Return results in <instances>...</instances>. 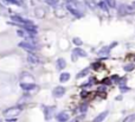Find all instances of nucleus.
Listing matches in <instances>:
<instances>
[{
	"instance_id": "nucleus-1",
	"label": "nucleus",
	"mask_w": 135,
	"mask_h": 122,
	"mask_svg": "<svg viewBox=\"0 0 135 122\" xmlns=\"http://www.w3.org/2000/svg\"><path fill=\"white\" fill-rule=\"evenodd\" d=\"M21 113V107H11L4 112V115L6 116V119H13L18 116Z\"/></svg>"
},
{
	"instance_id": "nucleus-2",
	"label": "nucleus",
	"mask_w": 135,
	"mask_h": 122,
	"mask_svg": "<svg viewBox=\"0 0 135 122\" xmlns=\"http://www.w3.org/2000/svg\"><path fill=\"white\" fill-rule=\"evenodd\" d=\"M118 14L120 16H126V14H132L134 12V8L129 5H126V4H121L120 6L117 7Z\"/></svg>"
},
{
	"instance_id": "nucleus-3",
	"label": "nucleus",
	"mask_w": 135,
	"mask_h": 122,
	"mask_svg": "<svg viewBox=\"0 0 135 122\" xmlns=\"http://www.w3.org/2000/svg\"><path fill=\"white\" fill-rule=\"evenodd\" d=\"M78 57H87V52H85L84 50H82V49H80V48L73 49L72 55H71V59H72V62H76Z\"/></svg>"
},
{
	"instance_id": "nucleus-4",
	"label": "nucleus",
	"mask_w": 135,
	"mask_h": 122,
	"mask_svg": "<svg viewBox=\"0 0 135 122\" xmlns=\"http://www.w3.org/2000/svg\"><path fill=\"white\" fill-rule=\"evenodd\" d=\"M11 19H12V21H14L16 24L24 25V26H27V25L32 24V21H30V20H25L24 18L19 17V16H12V17H11Z\"/></svg>"
},
{
	"instance_id": "nucleus-5",
	"label": "nucleus",
	"mask_w": 135,
	"mask_h": 122,
	"mask_svg": "<svg viewBox=\"0 0 135 122\" xmlns=\"http://www.w3.org/2000/svg\"><path fill=\"white\" fill-rule=\"evenodd\" d=\"M19 46H20L21 49H24L25 51H28V52H33V51H36V45H32L30 44V43H27V42H21V43H19Z\"/></svg>"
},
{
	"instance_id": "nucleus-6",
	"label": "nucleus",
	"mask_w": 135,
	"mask_h": 122,
	"mask_svg": "<svg viewBox=\"0 0 135 122\" xmlns=\"http://www.w3.org/2000/svg\"><path fill=\"white\" fill-rule=\"evenodd\" d=\"M65 94V89L63 88V87H56L55 89H53V91H52V95H53V97L56 98H61L63 95Z\"/></svg>"
},
{
	"instance_id": "nucleus-7",
	"label": "nucleus",
	"mask_w": 135,
	"mask_h": 122,
	"mask_svg": "<svg viewBox=\"0 0 135 122\" xmlns=\"http://www.w3.org/2000/svg\"><path fill=\"white\" fill-rule=\"evenodd\" d=\"M53 112H55V107H45L44 108V114H45V119L50 120L53 115Z\"/></svg>"
},
{
	"instance_id": "nucleus-8",
	"label": "nucleus",
	"mask_w": 135,
	"mask_h": 122,
	"mask_svg": "<svg viewBox=\"0 0 135 122\" xmlns=\"http://www.w3.org/2000/svg\"><path fill=\"white\" fill-rule=\"evenodd\" d=\"M20 88L23 90H33V89H37L38 87L35 84V83H20Z\"/></svg>"
},
{
	"instance_id": "nucleus-9",
	"label": "nucleus",
	"mask_w": 135,
	"mask_h": 122,
	"mask_svg": "<svg viewBox=\"0 0 135 122\" xmlns=\"http://www.w3.org/2000/svg\"><path fill=\"white\" fill-rule=\"evenodd\" d=\"M68 120H69V113L62 112L57 115V121L58 122H66Z\"/></svg>"
},
{
	"instance_id": "nucleus-10",
	"label": "nucleus",
	"mask_w": 135,
	"mask_h": 122,
	"mask_svg": "<svg viewBox=\"0 0 135 122\" xmlns=\"http://www.w3.org/2000/svg\"><path fill=\"white\" fill-rule=\"evenodd\" d=\"M27 61H28V63L30 64H33V65H36V64H39V57L38 56H36V55H28L27 56Z\"/></svg>"
},
{
	"instance_id": "nucleus-11",
	"label": "nucleus",
	"mask_w": 135,
	"mask_h": 122,
	"mask_svg": "<svg viewBox=\"0 0 135 122\" xmlns=\"http://www.w3.org/2000/svg\"><path fill=\"white\" fill-rule=\"evenodd\" d=\"M108 115V112H103V113H101V114H98V115L94 119V122H102L106 117H107Z\"/></svg>"
},
{
	"instance_id": "nucleus-12",
	"label": "nucleus",
	"mask_w": 135,
	"mask_h": 122,
	"mask_svg": "<svg viewBox=\"0 0 135 122\" xmlns=\"http://www.w3.org/2000/svg\"><path fill=\"white\" fill-rule=\"evenodd\" d=\"M66 8H68V10L70 11V12H71V13L72 14H75V16H77V17H81V14H80V11L77 10L76 7H73L72 5H66Z\"/></svg>"
},
{
	"instance_id": "nucleus-13",
	"label": "nucleus",
	"mask_w": 135,
	"mask_h": 122,
	"mask_svg": "<svg viewBox=\"0 0 135 122\" xmlns=\"http://www.w3.org/2000/svg\"><path fill=\"white\" fill-rule=\"evenodd\" d=\"M20 79H24V81H33L35 78H33V76H32L31 74H28V72H23L20 76Z\"/></svg>"
},
{
	"instance_id": "nucleus-14",
	"label": "nucleus",
	"mask_w": 135,
	"mask_h": 122,
	"mask_svg": "<svg viewBox=\"0 0 135 122\" xmlns=\"http://www.w3.org/2000/svg\"><path fill=\"white\" fill-rule=\"evenodd\" d=\"M65 66H66L65 59H63V58H59L58 61H57V68H58L59 70H62V69H64Z\"/></svg>"
},
{
	"instance_id": "nucleus-15",
	"label": "nucleus",
	"mask_w": 135,
	"mask_h": 122,
	"mask_svg": "<svg viewBox=\"0 0 135 122\" xmlns=\"http://www.w3.org/2000/svg\"><path fill=\"white\" fill-rule=\"evenodd\" d=\"M69 79H70V74H69V72H63V74L61 75V77H59V81L62 82V83L68 82Z\"/></svg>"
},
{
	"instance_id": "nucleus-16",
	"label": "nucleus",
	"mask_w": 135,
	"mask_h": 122,
	"mask_svg": "<svg viewBox=\"0 0 135 122\" xmlns=\"http://www.w3.org/2000/svg\"><path fill=\"white\" fill-rule=\"evenodd\" d=\"M17 34H18V36H20V37H24L25 39H27V38L30 37V33H28L26 30H18Z\"/></svg>"
},
{
	"instance_id": "nucleus-17",
	"label": "nucleus",
	"mask_w": 135,
	"mask_h": 122,
	"mask_svg": "<svg viewBox=\"0 0 135 122\" xmlns=\"http://www.w3.org/2000/svg\"><path fill=\"white\" fill-rule=\"evenodd\" d=\"M84 3L87 4V6L90 7V8H96L97 4L95 3V0H84Z\"/></svg>"
},
{
	"instance_id": "nucleus-18",
	"label": "nucleus",
	"mask_w": 135,
	"mask_h": 122,
	"mask_svg": "<svg viewBox=\"0 0 135 122\" xmlns=\"http://www.w3.org/2000/svg\"><path fill=\"white\" fill-rule=\"evenodd\" d=\"M103 1L107 4L109 7H111V8H113V7H116V3H115V0H103Z\"/></svg>"
},
{
	"instance_id": "nucleus-19",
	"label": "nucleus",
	"mask_w": 135,
	"mask_h": 122,
	"mask_svg": "<svg viewBox=\"0 0 135 122\" xmlns=\"http://www.w3.org/2000/svg\"><path fill=\"white\" fill-rule=\"evenodd\" d=\"M135 121V114H132V115L127 116L125 120H123V122H134Z\"/></svg>"
},
{
	"instance_id": "nucleus-20",
	"label": "nucleus",
	"mask_w": 135,
	"mask_h": 122,
	"mask_svg": "<svg viewBox=\"0 0 135 122\" xmlns=\"http://www.w3.org/2000/svg\"><path fill=\"white\" fill-rule=\"evenodd\" d=\"M98 6L102 8L103 11H106V12H108V5L104 1H101V3H98Z\"/></svg>"
},
{
	"instance_id": "nucleus-21",
	"label": "nucleus",
	"mask_w": 135,
	"mask_h": 122,
	"mask_svg": "<svg viewBox=\"0 0 135 122\" xmlns=\"http://www.w3.org/2000/svg\"><path fill=\"white\" fill-rule=\"evenodd\" d=\"M72 42H73V44H76L77 46L82 45V43H83V42H82V39H81V38H78V37H75L72 39Z\"/></svg>"
},
{
	"instance_id": "nucleus-22",
	"label": "nucleus",
	"mask_w": 135,
	"mask_h": 122,
	"mask_svg": "<svg viewBox=\"0 0 135 122\" xmlns=\"http://www.w3.org/2000/svg\"><path fill=\"white\" fill-rule=\"evenodd\" d=\"M108 53H109V48H104V49H102V50L98 52L100 56H106V55H108Z\"/></svg>"
},
{
	"instance_id": "nucleus-23",
	"label": "nucleus",
	"mask_w": 135,
	"mask_h": 122,
	"mask_svg": "<svg viewBox=\"0 0 135 122\" xmlns=\"http://www.w3.org/2000/svg\"><path fill=\"white\" fill-rule=\"evenodd\" d=\"M123 70H125V71H132V70H134V64H127V65H125Z\"/></svg>"
},
{
	"instance_id": "nucleus-24",
	"label": "nucleus",
	"mask_w": 135,
	"mask_h": 122,
	"mask_svg": "<svg viewBox=\"0 0 135 122\" xmlns=\"http://www.w3.org/2000/svg\"><path fill=\"white\" fill-rule=\"evenodd\" d=\"M36 13H37V17H39V18H42L43 16H44V10H42V8H37L36 10Z\"/></svg>"
},
{
	"instance_id": "nucleus-25",
	"label": "nucleus",
	"mask_w": 135,
	"mask_h": 122,
	"mask_svg": "<svg viewBox=\"0 0 135 122\" xmlns=\"http://www.w3.org/2000/svg\"><path fill=\"white\" fill-rule=\"evenodd\" d=\"M88 72H89V70L88 69H85L84 71H81L80 74L77 75V78H81V77H83V76H85V75H88Z\"/></svg>"
},
{
	"instance_id": "nucleus-26",
	"label": "nucleus",
	"mask_w": 135,
	"mask_h": 122,
	"mask_svg": "<svg viewBox=\"0 0 135 122\" xmlns=\"http://www.w3.org/2000/svg\"><path fill=\"white\" fill-rule=\"evenodd\" d=\"M5 1H6V3H10V4H12V5H18V6L20 5V3H19L18 0H5Z\"/></svg>"
},
{
	"instance_id": "nucleus-27",
	"label": "nucleus",
	"mask_w": 135,
	"mask_h": 122,
	"mask_svg": "<svg viewBox=\"0 0 135 122\" xmlns=\"http://www.w3.org/2000/svg\"><path fill=\"white\" fill-rule=\"evenodd\" d=\"M48 3H50L51 5H56V4L58 3V0H48Z\"/></svg>"
},
{
	"instance_id": "nucleus-28",
	"label": "nucleus",
	"mask_w": 135,
	"mask_h": 122,
	"mask_svg": "<svg viewBox=\"0 0 135 122\" xmlns=\"http://www.w3.org/2000/svg\"><path fill=\"white\" fill-rule=\"evenodd\" d=\"M121 90H122V91H128L129 89L127 88V87H121Z\"/></svg>"
},
{
	"instance_id": "nucleus-29",
	"label": "nucleus",
	"mask_w": 135,
	"mask_h": 122,
	"mask_svg": "<svg viewBox=\"0 0 135 122\" xmlns=\"http://www.w3.org/2000/svg\"><path fill=\"white\" fill-rule=\"evenodd\" d=\"M81 110H82V112H85V110H87V105H82V107H81Z\"/></svg>"
},
{
	"instance_id": "nucleus-30",
	"label": "nucleus",
	"mask_w": 135,
	"mask_h": 122,
	"mask_svg": "<svg viewBox=\"0 0 135 122\" xmlns=\"http://www.w3.org/2000/svg\"><path fill=\"white\" fill-rule=\"evenodd\" d=\"M113 79H114V81H118V76H113Z\"/></svg>"
},
{
	"instance_id": "nucleus-31",
	"label": "nucleus",
	"mask_w": 135,
	"mask_h": 122,
	"mask_svg": "<svg viewBox=\"0 0 135 122\" xmlns=\"http://www.w3.org/2000/svg\"><path fill=\"white\" fill-rule=\"evenodd\" d=\"M132 7H133V8H135V1H134V3L132 4Z\"/></svg>"
},
{
	"instance_id": "nucleus-32",
	"label": "nucleus",
	"mask_w": 135,
	"mask_h": 122,
	"mask_svg": "<svg viewBox=\"0 0 135 122\" xmlns=\"http://www.w3.org/2000/svg\"><path fill=\"white\" fill-rule=\"evenodd\" d=\"M96 1H98V3H101V0H96Z\"/></svg>"
},
{
	"instance_id": "nucleus-33",
	"label": "nucleus",
	"mask_w": 135,
	"mask_h": 122,
	"mask_svg": "<svg viewBox=\"0 0 135 122\" xmlns=\"http://www.w3.org/2000/svg\"><path fill=\"white\" fill-rule=\"evenodd\" d=\"M71 122H77V121H71Z\"/></svg>"
},
{
	"instance_id": "nucleus-34",
	"label": "nucleus",
	"mask_w": 135,
	"mask_h": 122,
	"mask_svg": "<svg viewBox=\"0 0 135 122\" xmlns=\"http://www.w3.org/2000/svg\"><path fill=\"white\" fill-rule=\"evenodd\" d=\"M0 122H1V120H0Z\"/></svg>"
}]
</instances>
